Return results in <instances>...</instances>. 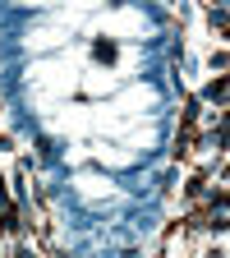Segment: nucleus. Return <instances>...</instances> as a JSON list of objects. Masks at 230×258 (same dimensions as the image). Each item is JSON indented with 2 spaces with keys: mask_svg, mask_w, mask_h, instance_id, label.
Wrapping results in <instances>:
<instances>
[{
  "mask_svg": "<svg viewBox=\"0 0 230 258\" xmlns=\"http://www.w3.org/2000/svg\"><path fill=\"white\" fill-rule=\"evenodd\" d=\"M203 97H207V102H216V106H221V97H225V79H212Z\"/></svg>",
  "mask_w": 230,
  "mask_h": 258,
  "instance_id": "1",
  "label": "nucleus"
},
{
  "mask_svg": "<svg viewBox=\"0 0 230 258\" xmlns=\"http://www.w3.org/2000/svg\"><path fill=\"white\" fill-rule=\"evenodd\" d=\"M92 55L111 64V60H115V42H97V46H92Z\"/></svg>",
  "mask_w": 230,
  "mask_h": 258,
  "instance_id": "2",
  "label": "nucleus"
}]
</instances>
